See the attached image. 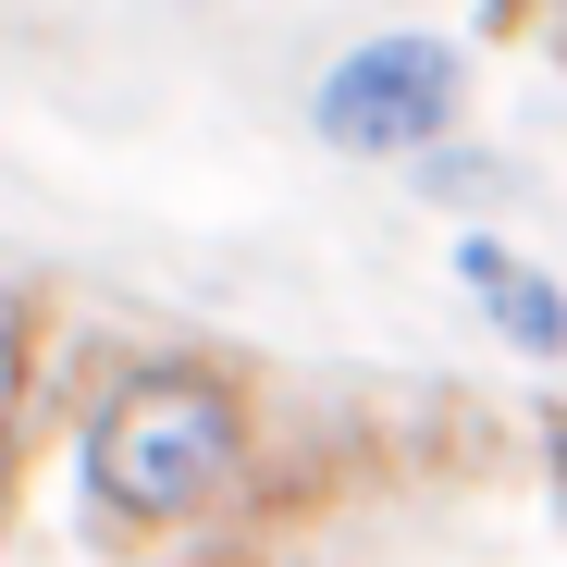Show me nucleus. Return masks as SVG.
Here are the masks:
<instances>
[{
  "instance_id": "nucleus-1",
  "label": "nucleus",
  "mask_w": 567,
  "mask_h": 567,
  "mask_svg": "<svg viewBox=\"0 0 567 567\" xmlns=\"http://www.w3.org/2000/svg\"><path fill=\"white\" fill-rule=\"evenodd\" d=\"M247 468H259V408H247V370H223V358H136L74 432L86 518L124 543L223 518L247 494Z\"/></svg>"
},
{
  "instance_id": "nucleus-2",
  "label": "nucleus",
  "mask_w": 567,
  "mask_h": 567,
  "mask_svg": "<svg viewBox=\"0 0 567 567\" xmlns=\"http://www.w3.org/2000/svg\"><path fill=\"white\" fill-rule=\"evenodd\" d=\"M468 112V50L432 38V25H383V38H358L321 62L309 86V136L333 161H370V173H408L420 148H444Z\"/></svg>"
},
{
  "instance_id": "nucleus-3",
  "label": "nucleus",
  "mask_w": 567,
  "mask_h": 567,
  "mask_svg": "<svg viewBox=\"0 0 567 567\" xmlns=\"http://www.w3.org/2000/svg\"><path fill=\"white\" fill-rule=\"evenodd\" d=\"M456 284H468V309H482L518 358H543V370L567 358V297H555L543 259H518L506 235H468V247H456Z\"/></svg>"
},
{
  "instance_id": "nucleus-4",
  "label": "nucleus",
  "mask_w": 567,
  "mask_h": 567,
  "mask_svg": "<svg viewBox=\"0 0 567 567\" xmlns=\"http://www.w3.org/2000/svg\"><path fill=\"white\" fill-rule=\"evenodd\" d=\"M25 408H38V321L0 297V494H13V456H25Z\"/></svg>"
}]
</instances>
